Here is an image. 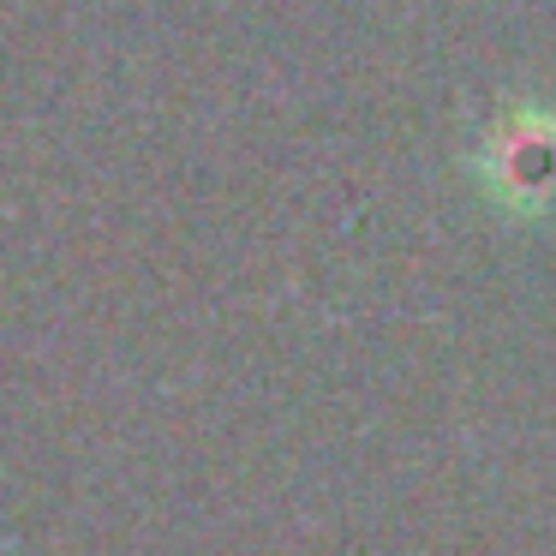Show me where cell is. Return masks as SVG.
Segmentation results:
<instances>
[{
    "instance_id": "1",
    "label": "cell",
    "mask_w": 556,
    "mask_h": 556,
    "mask_svg": "<svg viewBox=\"0 0 556 556\" xmlns=\"http://www.w3.org/2000/svg\"><path fill=\"white\" fill-rule=\"evenodd\" d=\"M491 198L508 210H551L556 204V114H508L484 150Z\"/></svg>"
}]
</instances>
